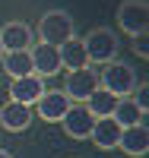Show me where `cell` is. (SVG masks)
Wrapping results in <instances>:
<instances>
[{
    "instance_id": "6da1fadb",
    "label": "cell",
    "mask_w": 149,
    "mask_h": 158,
    "mask_svg": "<svg viewBox=\"0 0 149 158\" xmlns=\"http://www.w3.org/2000/svg\"><path fill=\"white\" fill-rule=\"evenodd\" d=\"M76 35V22L67 10H48L42 19H38V41L45 44H64L67 38Z\"/></svg>"
},
{
    "instance_id": "7a4b0ae2",
    "label": "cell",
    "mask_w": 149,
    "mask_h": 158,
    "mask_svg": "<svg viewBox=\"0 0 149 158\" xmlns=\"http://www.w3.org/2000/svg\"><path fill=\"white\" fill-rule=\"evenodd\" d=\"M99 85L108 89L114 98H127L133 85H137V70L130 67V63H121V60H111L105 63L102 73H99Z\"/></svg>"
},
{
    "instance_id": "3957f363",
    "label": "cell",
    "mask_w": 149,
    "mask_h": 158,
    "mask_svg": "<svg viewBox=\"0 0 149 158\" xmlns=\"http://www.w3.org/2000/svg\"><path fill=\"white\" fill-rule=\"evenodd\" d=\"M83 48H86V57L89 63H111L117 60V51H121V41L111 29H92L86 38H83Z\"/></svg>"
},
{
    "instance_id": "277c9868",
    "label": "cell",
    "mask_w": 149,
    "mask_h": 158,
    "mask_svg": "<svg viewBox=\"0 0 149 158\" xmlns=\"http://www.w3.org/2000/svg\"><path fill=\"white\" fill-rule=\"evenodd\" d=\"M95 89H99V73L92 67H83V70H67V79H64V89L60 92L73 104H83Z\"/></svg>"
},
{
    "instance_id": "5b68a950",
    "label": "cell",
    "mask_w": 149,
    "mask_h": 158,
    "mask_svg": "<svg viewBox=\"0 0 149 158\" xmlns=\"http://www.w3.org/2000/svg\"><path fill=\"white\" fill-rule=\"evenodd\" d=\"M117 25L124 29L130 38L149 29V3L146 0H124L117 10Z\"/></svg>"
},
{
    "instance_id": "8992f818",
    "label": "cell",
    "mask_w": 149,
    "mask_h": 158,
    "mask_svg": "<svg viewBox=\"0 0 149 158\" xmlns=\"http://www.w3.org/2000/svg\"><path fill=\"white\" fill-rule=\"evenodd\" d=\"M70 104H73V101L67 98L60 89H45V92H42V98H38L32 108H35V114L42 117L45 123H60V117L70 111Z\"/></svg>"
},
{
    "instance_id": "52a82bcc",
    "label": "cell",
    "mask_w": 149,
    "mask_h": 158,
    "mask_svg": "<svg viewBox=\"0 0 149 158\" xmlns=\"http://www.w3.org/2000/svg\"><path fill=\"white\" fill-rule=\"evenodd\" d=\"M29 54H32V73L35 76H57L60 73V57H57V48L54 44H45V41H38L29 48Z\"/></svg>"
},
{
    "instance_id": "ba28073f",
    "label": "cell",
    "mask_w": 149,
    "mask_h": 158,
    "mask_svg": "<svg viewBox=\"0 0 149 158\" xmlns=\"http://www.w3.org/2000/svg\"><path fill=\"white\" fill-rule=\"evenodd\" d=\"M117 149H121V152H127L130 158H143V155L149 152V127H146V120L121 130Z\"/></svg>"
},
{
    "instance_id": "9c48e42d",
    "label": "cell",
    "mask_w": 149,
    "mask_h": 158,
    "mask_svg": "<svg viewBox=\"0 0 149 158\" xmlns=\"http://www.w3.org/2000/svg\"><path fill=\"white\" fill-rule=\"evenodd\" d=\"M92 123H95V117H92L83 104H70V111L60 117V127H64V133L70 139H89Z\"/></svg>"
},
{
    "instance_id": "30bf717a",
    "label": "cell",
    "mask_w": 149,
    "mask_h": 158,
    "mask_svg": "<svg viewBox=\"0 0 149 158\" xmlns=\"http://www.w3.org/2000/svg\"><path fill=\"white\" fill-rule=\"evenodd\" d=\"M48 85H45V79L42 76H35V73H29V76H19V79H13L10 82V101H19V104H32L42 98V92H45Z\"/></svg>"
},
{
    "instance_id": "8fae6325",
    "label": "cell",
    "mask_w": 149,
    "mask_h": 158,
    "mask_svg": "<svg viewBox=\"0 0 149 158\" xmlns=\"http://www.w3.org/2000/svg\"><path fill=\"white\" fill-rule=\"evenodd\" d=\"M29 123H32V108L29 104L7 101L0 108V127L10 130V133H22V130H29Z\"/></svg>"
},
{
    "instance_id": "7c38bea8",
    "label": "cell",
    "mask_w": 149,
    "mask_h": 158,
    "mask_svg": "<svg viewBox=\"0 0 149 158\" xmlns=\"http://www.w3.org/2000/svg\"><path fill=\"white\" fill-rule=\"evenodd\" d=\"M89 139L95 142V149H102V152L117 149V139H121V127H117V120H114V117H99V120L92 123Z\"/></svg>"
},
{
    "instance_id": "4fadbf2b",
    "label": "cell",
    "mask_w": 149,
    "mask_h": 158,
    "mask_svg": "<svg viewBox=\"0 0 149 158\" xmlns=\"http://www.w3.org/2000/svg\"><path fill=\"white\" fill-rule=\"evenodd\" d=\"M0 44H3V51H29L32 48V29L25 22H7L0 29Z\"/></svg>"
},
{
    "instance_id": "5bb4252c",
    "label": "cell",
    "mask_w": 149,
    "mask_h": 158,
    "mask_svg": "<svg viewBox=\"0 0 149 158\" xmlns=\"http://www.w3.org/2000/svg\"><path fill=\"white\" fill-rule=\"evenodd\" d=\"M57 57H60V67H64V70H83V67H89L83 38H76V35L67 38L64 44H57Z\"/></svg>"
},
{
    "instance_id": "9a60e30c",
    "label": "cell",
    "mask_w": 149,
    "mask_h": 158,
    "mask_svg": "<svg viewBox=\"0 0 149 158\" xmlns=\"http://www.w3.org/2000/svg\"><path fill=\"white\" fill-rule=\"evenodd\" d=\"M114 104H117V98H114L108 89H102V85H99V89H95V92H92V95L83 101V108H86V111H89V114L99 120V117H111Z\"/></svg>"
},
{
    "instance_id": "2e32d148",
    "label": "cell",
    "mask_w": 149,
    "mask_h": 158,
    "mask_svg": "<svg viewBox=\"0 0 149 158\" xmlns=\"http://www.w3.org/2000/svg\"><path fill=\"white\" fill-rule=\"evenodd\" d=\"M0 63H3V70H7L10 79H19V76L32 73V54L29 51H7Z\"/></svg>"
},
{
    "instance_id": "e0dca14e",
    "label": "cell",
    "mask_w": 149,
    "mask_h": 158,
    "mask_svg": "<svg viewBox=\"0 0 149 158\" xmlns=\"http://www.w3.org/2000/svg\"><path fill=\"white\" fill-rule=\"evenodd\" d=\"M111 117L117 120V127L124 130V127H133V123H143L146 120V114L133 104V98L127 95V98H117V104H114V111H111Z\"/></svg>"
},
{
    "instance_id": "ac0fdd59",
    "label": "cell",
    "mask_w": 149,
    "mask_h": 158,
    "mask_svg": "<svg viewBox=\"0 0 149 158\" xmlns=\"http://www.w3.org/2000/svg\"><path fill=\"white\" fill-rule=\"evenodd\" d=\"M130 98H133V104H137V108H140L143 114L149 111V85H146V82H137V85H133Z\"/></svg>"
},
{
    "instance_id": "d6986e66",
    "label": "cell",
    "mask_w": 149,
    "mask_h": 158,
    "mask_svg": "<svg viewBox=\"0 0 149 158\" xmlns=\"http://www.w3.org/2000/svg\"><path fill=\"white\" fill-rule=\"evenodd\" d=\"M133 51H137V57H149V35L140 32V35H133Z\"/></svg>"
},
{
    "instance_id": "ffe728a7",
    "label": "cell",
    "mask_w": 149,
    "mask_h": 158,
    "mask_svg": "<svg viewBox=\"0 0 149 158\" xmlns=\"http://www.w3.org/2000/svg\"><path fill=\"white\" fill-rule=\"evenodd\" d=\"M0 158H13V155H10V152H3V149H0Z\"/></svg>"
},
{
    "instance_id": "44dd1931",
    "label": "cell",
    "mask_w": 149,
    "mask_h": 158,
    "mask_svg": "<svg viewBox=\"0 0 149 158\" xmlns=\"http://www.w3.org/2000/svg\"><path fill=\"white\" fill-rule=\"evenodd\" d=\"M3 54H7V51H3V44H0V60H3Z\"/></svg>"
}]
</instances>
